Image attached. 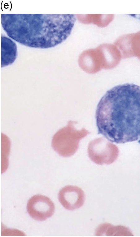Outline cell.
<instances>
[{"instance_id":"obj_1","label":"cell","mask_w":140,"mask_h":237,"mask_svg":"<svg viewBox=\"0 0 140 237\" xmlns=\"http://www.w3.org/2000/svg\"><path fill=\"white\" fill-rule=\"evenodd\" d=\"M98 133L124 143L140 139V86L125 83L107 91L97 106Z\"/></svg>"},{"instance_id":"obj_2","label":"cell","mask_w":140,"mask_h":237,"mask_svg":"<svg viewBox=\"0 0 140 237\" xmlns=\"http://www.w3.org/2000/svg\"><path fill=\"white\" fill-rule=\"evenodd\" d=\"M75 123L69 121L66 126L59 129L53 137L52 147L61 156L73 155L78 148L80 141L90 133L84 128L76 129L74 126Z\"/></svg>"},{"instance_id":"obj_3","label":"cell","mask_w":140,"mask_h":237,"mask_svg":"<svg viewBox=\"0 0 140 237\" xmlns=\"http://www.w3.org/2000/svg\"><path fill=\"white\" fill-rule=\"evenodd\" d=\"M87 152L89 158L95 163L108 164L116 159L118 150L115 145L101 137L90 142Z\"/></svg>"},{"instance_id":"obj_4","label":"cell","mask_w":140,"mask_h":237,"mask_svg":"<svg viewBox=\"0 0 140 237\" xmlns=\"http://www.w3.org/2000/svg\"><path fill=\"white\" fill-rule=\"evenodd\" d=\"M27 209L28 214L33 219L43 221L53 215L55 206L48 197L37 194L33 196L28 200Z\"/></svg>"},{"instance_id":"obj_5","label":"cell","mask_w":140,"mask_h":237,"mask_svg":"<svg viewBox=\"0 0 140 237\" xmlns=\"http://www.w3.org/2000/svg\"><path fill=\"white\" fill-rule=\"evenodd\" d=\"M58 198L65 209L73 210L83 206L85 202V195L83 190L79 187L67 185L59 190Z\"/></svg>"},{"instance_id":"obj_6","label":"cell","mask_w":140,"mask_h":237,"mask_svg":"<svg viewBox=\"0 0 140 237\" xmlns=\"http://www.w3.org/2000/svg\"><path fill=\"white\" fill-rule=\"evenodd\" d=\"M114 44L123 57L135 56L140 59V31L121 36Z\"/></svg>"},{"instance_id":"obj_7","label":"cell","mask_w":140,"mask_h":237,"mask_svg":"<svg viewBox=\"0 0 140 237\" xmlns=\"http://www.w3.org/2000/svg\"><path fill=\"white\" fill-rule=\"evenodd\" d=\"M79 65L84 71L94 73L103 68L102 59L100 51L97 47L83 51L79 56Z\"/></svg>"},{"instance_id":"obj_8","label":"cell","mask_w":140,"mask_h":237,"mask_svg":"<svg viewBox=\"0 0 140 237\" xmlns=\"http://www.w3.org/2000/svg\"><path fill=\"white\" fill-rule=\"evenodd\" d=\"M97 48L101 56L103 68H109L114 67L120 61L121 53L116 45L109 43H103Z\"/></svg>"},{"instance_id":"obj_9","label":"cell","mask_w":140,"mask_h":237,"mask_svg":"<svg viewBox=\"0 0 140 237\" xmlns=\"http://www.w3.org/2000/svg\"><path fill=\"white\" fill-rule=\"evenodd\" d=\"M79 21L83 23H92L100 27L107 26L113 20V14H77Z\"/></svg>"},{"instance_id":"obj_10","label":"cell","mask_w":140,"mask_h":237,"mask_svg":"<svg viewBox=\"0 0 140 237\" xmlns=\"http://www.w3.org/2000/svg\"><path fill=\"white\" fill-rule=\"evenodd\" d=\"M139 142L140 143V140L139 141Z\"/></svg>"}]
</instances>
